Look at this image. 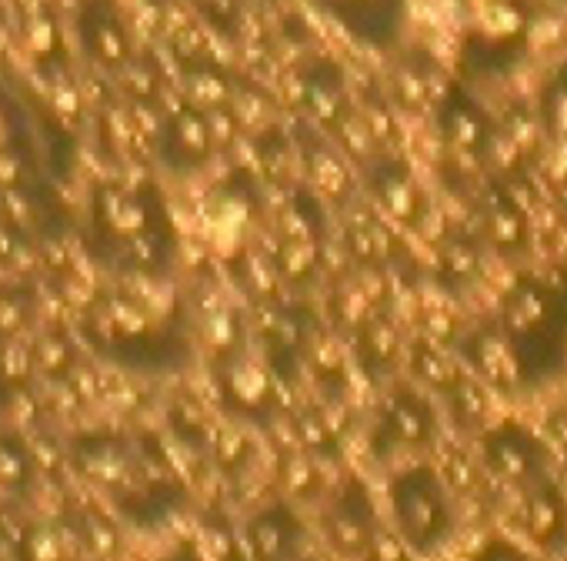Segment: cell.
<instances>
[{
  "instance_id": "6da1fadb",
  "label": "cell",
  "mask_w": 567,
  "mask_h": 561,
  "mask_svg": "<svg viewBox=\"0 0 567 561\" xmlns=\"http://www.w3.org/2000/svg\"><path fill=\"white\" fill-rule=\"evenodd\" d=\"M391 508H394L398 531L421 554L437 551L454 534L457 514H454L447 484L427 465H414L394 478Z\"/></svg>"
},
{
  "instance_id": "7a4b0ae2",
  "label": "cell",
  "mask_w": 567,
  "mask_h": 561,
  "mask_svg": "<svg viewBox=\"0 0 567 561\" xmlns=\"http://www.w3.org/2000/svg\"><path fill=\"white\" fill-rule=\"evenodd\" d=\"M324 531H328V541L334 551H341L344 558H364L368 544L381 531V521H378L374 501L361 481H348L334 494V501L324 514Z\"/></svg>"
},
{
  "instance_id": "3957f363",
  "label": "cell",
  "mask_w": 567,
  "mask_h": 561,
  "mask_svg": "<svg viewBox=\"0 0 567 561\" xmlns=\"http://www.w3.org/2000/svg\"><path fill=\"white\" fill-rule=\"evenodd\" d=\"M487 468L507 484H537L544 475V448L517 425H504L484 441Z\"/></svg>"
},
{
  "instance_id": "277c9868",
  "label": "cell",
  "mask_w": 567,
  "mask_h": 561,
  "mask_svg": "<svg viewBox=\"0 0 567 561\" xmlns=\"http://www.w3.org/2000/svg\"><path fill=\"white\" fill-rule=\"evenodd\" d=\"M305 524L291 504H267L247 524V548L254 561H291L301 554Z\"/></svg>"
},
{
  "instance_id": "5b68a950",
  "label": "cell",
  "mask_w": 567,
  "mask_h": 561,
  "mask_svg": "<svg viewBox=\"0 0 567 561\" xmlns=\"http://www.w3.org/2000/svg\"><path fill=\"white\" fill-rule=\"evenodd\" d=\"M434 438V415L427 411V405L414 395H398L381 418L378 438H374V451L388 455L398 448H421Z\"/></svg>"
},
{
  "instance_id": "8992f818",
  "label": "cell",
  "mask_w": 567,
  "mask_h": 561,
  "mask_svg": "<svg viewBox=\"0 0 567 561\" xmlns=\"http://www.w3.org/2000/svg\"><path fill=\"white\" fill-rule=\"evenodd\" d=\"M224 398L230 408H237L247 418H264L274 408V378L264 365L250 358H234L224 368Z\"/></svg>"
},
{
  "instance_id": "52a82bcc",
  "label": "cell",
  "mask_w": 567,
  "mask_h": 561,
  "mask_svg": "<svg viewBox=\"0 0 567 561\" xmlns=\"http://www.w3.org/2000/svg\"><path fill=\"white\" fill-rule=\"evenodd\" d=\"M210 147H214V131L207 111L184 108L181 114L171 118L164 131V154L174 167H197L200 161H207Z\"/></svg>"
},
{
  "instance_id": "ba28073f",
  "label": "cell",
  "mask_w": 567,
  "mask_h": 561,
  "mask_svg": "<svg viewBox=\"0 0 567 561\" xmlns=\"http://www.w3.org/2000/svg\"><path fill=\"white\" fill-rule=\"evenodd\" d=\"M524 528L547 551H557L567 544V501L554 484L537 481L530 488V498L524 508Z\"/></svg>"
},
{
  "instance_id": "9c48e42d",
  "label": "cell",
  "mask_w": 567,
  "mask_h": 561,
  "mask_svg": "<svg viewBox=\"0 0 567 561\" xmlns=\"http://www.w3.org/2000/svg\"><path fill=\"white\" fill-rule=\"evenodd\" d=\"M318 4L368 41H388L401 18V0H318Z\"/></svg>"
},
{
  "instance_id": "30bf717a",
  "label": "cell",
  "mask_w": 567,
  "mask_h": 561,
  "mask_svg": "<svg viewBox=\"0 0 567 561\" xmlns=\"http://www.w3.org/2000/svg\"><path fill=\"white\" fill-rule=\"evenodd\" d=\"M474 365L477 371L494 381V385H517L524 378V361H520V351L517 345L511 341V335H501V332H487L477 338L474 345Z\"/></svg>"
},
{
  "instance_id": "8fae6325",
  "label": "cell",
  "mask_w": 567,
  "mask_h": 561,
  "mask_svg": "<svg viewBox=\"0 0 567 561\" xmlns=\"http://www.w3.org/2000/svg\"><path fill=\"white\" fill-rule=\"evenodd\" d=\"M97 214H101V224L121 244H127L131 237L151 231V207H147V201L137 197V194H127V191H104L101 204H97Z\"/></svg>"
},
{
  "instance_id": "7c38bea8",
  "label": "cell",
  "mask_w": 567,
  "mask_h": 561,
  "mask_svg": "<svg viewBox=\"0 0 567 561\" xmlns=\"http://www.w3.org/2000/svg\"><path fill=\"white\" fill-rule=\"evenodd\" d=\"M84 38H87L91 54H94L101 64H107V68H124V64L131 61L124 28H121L111 14H97V11H94V18H91Z\"/></svg>"
},
{
  "instance_id": "4fadbf2b",
  "label": "cell",
  "mask_w": 567,
  "mask_h": 561,
  "mask_svg": "<svg viewBox=\"0 0 567 561\" xmlns=\"http://www.w3.org/2000/svg\"><path fill=\"white\" fill-rule=\"evenodd\" d=\"M187 98H190V108L197 111H217L230 101V84L224 74L200 68L187 78Z\"/></svg>"
},
{
  "instance_id": "5bb4252c",
  "label": "cell",
  "mask_w": 567,
  "mask_h": 561,
  "mask_svg": "<svg viewBox=\"0 0 567 561\" xmlns=\"http://www.w3.org/2000/svg\"><path fill=\"white\" fill-rule=\"evenodd\" d=\"M381 204H384V211H391L394 217L411 221V217H414V207H417V191H414V184H411L401 171L381 174Z\"/></svg>"
},
{
  "instance_id": "9a60e30c",
  "label": "cell",
  "mask_w": 567,
  "mask_h": 561,
  "mask_svg": "<svg viewBox=\"0 0 567 561\" xmlns=\"http://www.w3.org/2000/svg\"><path fill=\"white\" fill-rule=\"evenodd\" d=\"M447 134L457 147H467V151H477L487 144V131H484V121L474 108H457L447 114Z\"/></svg>"
},
{
  "instance_id": "2e32d148",
  "label": "cell",
  "mask_w": 567,
  "mask_h": 561,
  "mask_svg": "<svg viewBox=\"0 0 567 561\" xmlns=\"http://www.w3.org/2000/svg\"><path fill=\"white\" fill-rule=\"evenodd\" d=\"M280 484L288 494H298V498H308L315 494L318 488V471L311 465L308 455H291V458H284L280 465Z\"/></svg>"
},
{
  "instance_id": "e0dca14e",
  "label": "cell",
  "mask_w": 567,
  "mask_h": 561,
  "mask_svg": "<svg viewBox=\"0 0 567 561\" xmlns=\"http://www.w3.org/2000/svg\"><path fill=\"white\" fill-rule=\"evenodd\" d=\"M411 544L404 541V534L401 531H388V528H381L378 534H374V541L368 544V551H364V558L361 561H414L411 558Z\"/></svg>"
},
{
  "instance_id": "ac0fdd59",
  "label": "cell",
  "mask_w": 567,
  "mask_h": 561,
  "mask_svg": "<svg viewBox=\"0 0 567 561\" xmlns=\"http://www.w3.org/2000/svg\"><path fill=\"white\" fill-rule=\"evenodd\" d=\"M414 371L424 378V381H431L434 388H454L461 378L451 371V365L437 355V351H417V361H414Z\"/></svg>"
},
{
  "instance_id": "d6986e66",
  "label": "cell",
  "mask_w": 567,
  "mask_h": 561,
  "mask_svg": "<svg viewBox=\"0 0 567 561\" xmlns=\"http://www.w3.org/2000/svg\"><path fill=\"white\" fill-rule=\"evenodd\" d=\"M451 395H454V411H457V418L464 425H474V421L484 418V395L471 381H457L451 388Z\"/></svg>"
},
{
  "instance_id": "ffe728a7",
  "label": "cell",
  "mask_w": 567,
  "mask_h": 561,
  "mask_svg": "<svg viewBox=\"0 0 567 561\" xmlns=\"http://www.w3.org/2000/svg\"><path fill=\"white\" fill-rule=\"evenodd\" d=\"M28 561H64V544L54 531H34L24 541Z\"/></svg>"
},
{
  "instance_id": "44dd1931",
  "label": "cell",
  "mask_w": 567,
  "mask_h": 561,
  "mask_svg": "<svg viewBox=\"0 0 567 561\" xmlns=\"http://www.w3.org/2000/svg\"><path fill=\"white\" fill-rule=\"evenodd\" d=\"M368 348H374L371 355L384 365L398 355V335L388 328V322H371L368 325Z\"/></svg>"
},
{
  "instance_id": "7402d4cb",
  "label": "cell",
  "mask_w": 567,
  "mask_h": 561,
  "mask_svg": "<svg viewBox=\"0 0 567 561\" xmlns=\"http://www.w3.org/2000/svg\"><path fill=\"white\" fill-rule=\"evenodd\" d=\"M31 371V351H24L21 345H8L0 351V375L8 381H21Z\"/></svg>"
},
{
  "instance_id": "603a6c76",
  "label": "cell",
  "mask_w": 567,
  "mask_h": 561,
  "mask_svg": "<svg viewBox=\"0 0 567 561\" xmlns=\"http://www.w3.org/2000/svg\"><path fill=\"white\" fill-rule=\"evenodd\" d=\"M68 345L64 341H58V338H48V341H41V348H38V361H41V368L44 371H61L64 365H68Z\"/></svg>"
},
{
  "instance_id": "cb8c5ba5",
  "label": "cell",
  "mask_w": 567,
  "mask_h": 561,
  "mask_svg": "<svg viewBox=\"0 0 567 561\" xmlns=\"http://www.w3.org/2000/svg\"><path fill=\"white\" fill-rule=\"evenodd\" d=\"M214 451H217V458H220L224 465H237V461L247 455V441H244L237 431H224V435H217Z\"/></svg>"
},
{
  "instance_id": "d4e9b609",
  "label": "cell",
  "mask_w": 567,
  "mask_h": 561,
  "mask_svg": "<svg viewBox=\"0 0 567 561\" xmlns=\"http://www.w3.org/2000/svg\"><path fill=\"white\" fill-rule=\"evenodd\" d=\"M87 544H91V551H94V554L107 558V554L117 548V538H114V531H111L107 524L91 521V524H87Z\"/></svg>"
},
{
  "instance_id": "484cf974",
  "label": "cell",
  "mask_w": 567,
  "mask_h": 561,
  "mask_svg": "<svg viewBox=\"0 0 567 561\" xmlns=\"http://www.w3.org/2000/svg\"><path fill=\"white\" fill-rule=\"evenodd\" d=\"M474 561H530V558H527L517 544H511V541H501V538H497V541H491V544H487Z\"/></svg>"
},
{
  "instance_id": "4316f807",
  "label": "cell",
  "mask_w": 567,
  "mask_h": 561,
  "mask_svg": "<svg viewBox=\"0 0 567 561\" xmlns=\"http://www.w3.org/2000/svg\"><path fill=\"white\" fill-rule=\"evenodd\" d=\"M34 415H38V408H34V401H31L28 395H14V398H11V405H8V418H11V425L28 428V425L34 421Z\"/></svg>"
},
{
  "instance_id": "83f0119b",
  "label": "cell",
  "mask_w": 567,
  "mask_h": 561,
  "mask_svg": "<svg viewBox=\"0 0 567 561\" xmlns=\"http://www.w3.org/2000/svg\"><path fill=\"white\" fill-rule=\"evenodd\" d=\"M21 475H24L21 455H14V451H0V481H4V484H18Z\"/></svg>"
},
{
  "instance_id": "f1b7e54d",
  "label": "cell",
  "mask_w": 567,
  "mask_h": 561,
  "mask_svg": "<svg viewBox=\"0 0 567 561\" xmlns=\"http://www.w3.org/2000/svg\"><path fill=\"white\" fill-rule=\"evenodd\" d=\"M38 465H44V468H54V465H58V458H54V448L41 445V448H38Z\"/></svg>"
},
{
  "instance_id": "f546056e",
  "label": "cell",
  "mask_w": 567,
  "mask_h": 561,
  "mask_svg": "<svg viewBox=\"0 0 567 561\" xmlns=\"http://www.w3.org/2000/svg\"><path fill=\"white\" fill-rule=\"evenodd\" d=\"M467 4H471L474 11H481V8H487V4H491V0H467Z\"/></svg>"
},
{
  "instance_id": "4dcf8cb0",
  "label": "cell",
  "mask_w": 567,
  "mask_h": 561,
  "mask_svg": "<svg viewBox=\"0 0 567 561\" xmlns=\"http://www.w3.org/2000/svg\"><path fill=\"white\" fill-rule=\"evenodd\" d=\"M291 561H308V558H301V554H298V558H291Z\"/></svg>"
},
{
  "instance_id": "1f68e13d",
  "label": "cell",
  "mask_w": 567,
  "mask_h": 561,
  "mask_svg": "<svg viewBox=\"0 0 567 561\" xmlns=\"http://www.w3.org/2000/svg\"><path fill=\"white\" fill-rule=\"evenodd\" d=\"M250 4H264V0H250Z\"/></svg>"
}]
</instances>
